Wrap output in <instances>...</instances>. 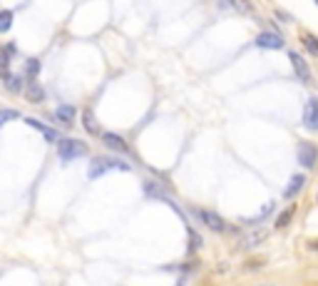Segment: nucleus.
<instances>
[{"instance_id":"obj_23","label":"nucleus","mask_w":318,"mask_h":286,"mask_svg":"<svg viewBox=\"0 0 318 286\" xmlns=\"http://www.w3.org/2000/svg\"><path fill=\"white\" fill-rule=\"evenodd\" d=\"M316 3H318V0H316Z\"/></svg>"},{"instance_id":"obj_4","label":"nucleus","mask_w":318,"mask_h":286,"mask_svg":"<svg viewBox=\"0 0 318 286\" xmlns=\"http://www.w3.org/2000/svg\"><path fill=\"white\" fill-rule=\"evenodd\" d=\"M303 125L308 130H318V97H311L303 107Z\"/></svg>"},{"instance_id":"obj_21","label":"nucleus","mask_w":318,"mask_h":286,"mask_svg":"<svg viewBox=\"0 0 318 286\" xmlns=\"http://www.w3.org/2000/svg\"><path fill=\"white\" fill-rule=\"evenodd\" d=\"M291 217H293V207H288V209H286V211H283V214L279 217V219H276V227L283 229L286 224H288V222H291Z\"/></svg>"},{"instance_id":"obj_10","label":"nucleus","mask_w":318,"mask_h":286,"mask_svg":"<svg viewBox=\"0 0 318 286\" xmlns=\"http://www.w3.org/2000/svg\"><path fill=\"white\" fill-rule=\"evenodd\" d=\"M303 187H306V174H296V177L288 182V187H286V192H283V197H286V199H293Z\"/></svg>"},{"instance_id":"obj_2","label":"nucleus","mask_w":318,"mask_h":286,"mask_svg":"<svg viewBox=\"0 0 318 286\" xmlns=\"http://www.w3.org/2000/svg\"><path fill=\"white\" fill-rule=\"evenodd\" d=\"M110 170L130 172L132 167L127 164V162H122V159H110V157H100V159H92V164H90V177H92V179H97V177L107 174Z\"/></svg>"},{"instance_id":"obj_12","label":"nucleus","mask_w":318,"mask_h":286,"mask_svg":"<svg viewBox=\"0 0 318 286\" xmlns=\"http://www.w3.org/2000/svg\"><path fill=\"white\" fill-rule=\"evenodd\" d=\"M55 117L62 125H72V122H75V107H72V105H60L55 110Z\"/></svg>"},{"instance_id":"obj_6","label":"nucleus","mask_w":318,"mask_h":286,"mask_svg":"<svg viewBox=\"0 0 318 286\" xmlns=\"http://www.w3.org/2000/svg\"><path fill=\"white\" fill-rule=\"evenodd\" d=\"M256 45L263 47V50H279V47H283V38L279 33H261L256 38Z\"/></svg>"},{"instance_id":"obj_11","label":"nucleus","mask_w":318,"mask_h":286,"mask_svg":"<svg viewBox=\"0 0 318 286\" xmlns=\"http://www.w3.org/2000/svg\"><path fill=\"white\" fill-rule=\"evenodd\" d=\"M25 100L38 105V102H42V100H45V90L40 87L38 82H33V80H30V85L25 87Z\"/></svg>"},{"instance_id":"obj_14","label":"nucleus","mask_w":318,"mask_h":286,"mask_svg":"<svg viewBox=\"0 0 318 286\" xmlns=\"http://www.w3.org/2000/svg\"><path fill=\"white\" fill-rule=\"evenodd\" d=\"M82 125H85V130H87V132L100 134V125L94 122V114L90 112V110H85V112H82Z\"/></svg>"},{"instance_id":"obj_1","label":"nucleus","mask_w":318,"mask_h":286,"mask_svg":"<svg viewBox=\"0 0 318 286\" xmlns=\"http://www.w3.org/2000/svg\"><path fill=\"white\" fill-rule=\"evenodd\" d=\"M57 154L62 162H72L77 157L87 154V145L80 139H72V137H65V139H57Z\"/></svg>"},{"instance_id":"obj_20","label":"nucleus","mask_w":318,"mask_h":286,"mask_svg":"<svg viewBox=\"0 0 318 286\" xmlns=\"http://www.w3.org/2000/svg\"><path fill=\"white\" fill-rule=\"evenodd\" d=\"M236 10H241V13H246V15H251L254 13V8H251V3H246V0H229Z\"/></svg>"},{"instance_id":"obj_18","label":"nucleus","mask_w":318,"mask_h":286,"mask_svg":"<svg viewBox=\"0 0 318 286\" xmlns=\"http://www.w3.org/2000/svg\"><path fill=\"white\" fill-rule=\"evenodd\" d=\"M10 92H22V77L20 75H10V80H5Z\"/></svg>"},{"instance_id":"obj_13","label":"nucleus","mask_w":318,"mask_h":286,"mask_svg":"<svg viewBox=\"0 0 318 286\" xmlns=\"http://www.w3.org/2000/svg\"><path fill=\"white\" fill-rule=\"evenodd\" d=\"M10 60H13V57L8 55L5 50H0V77H3V80H10V75H13V73H10Z\"/></svg>"},{"instance_id":"obj_15","label":"nucleus","mask_w":318,"mask_h":286,"mask_svg":"<svg viewBox=\"0 0 318 286\" xmlns=\"http://www.w3.org/2000/svg\"><path fill=\"white\" fill-rule=\"evenodd\" d=\"M38 73H40V60H35V57L25 60V77H28V80H35Z\"/></svg>"},{"instance_id":"obj_19","label":"nucleus","mask_w":318,"mask_h":286,"mask_svg":"<svg viewBox=\"0 0 318 286\" xmlns=\"http://www.w3.org/2000/svg\"><path fill=\"white\" fill-rule=\"evenodd\" d=\"M20 112L18 110H0V127L5 125V122H10V120H18Z\"/></svg>"},{"instance_id":"obj_16","label":"nucleus","mask_w":318,"mask_h":286,"mask_svg":"<svg viewBox=\"0 0 318 286\" xmlns=\"http://www.w3.org/2000/svg\"><path fill=\"white\" fill-rule=\"evenodd\" d=\"M13 10H0V33H8L13 28Z\"/></svg>"},{"instance_id":"obj_7","label":"nucleus","mask_w":318,"mask_h":286,"mask_svg":"<svg viewBox=\"0 0 318 286\" xmlns=\"http://www.w3.org/2000/svg\"><path fill=\"white\" fill-rule=\"evenodd\" d=\"M102 142L110 147V150H114V152H122V154H127L130 152V147H127V142L119 137V134H114V132H105L102 134Z\"/></svg>"},{"instance_id":"obj_17","label":"nucleus","mask_w":318,"mask_h":286,"mask_svg":"<svg viewBox=\"0 0 318 286\" xmlns=\"http://www.w3.org/2000/svg\"><path fill=\"white\" fill-rule=\"evenodd\" d=\"M301 40H303V47H306V50H308L313 57H318V40L313 38V35H308V33H306Z\"/></svg>"},{"instance_id":"obj_9","label":"nucleus","mask_w":318,"mask_h":286,"mask_svg":"<svg viewBox=\"0 0 318 286\" xmlns=\"http://www.w3.org/2000/svg\"><path fill=\"white\" fill-rule=\"evenodd\" d=\"M25 122H28L30 127H35V130H38V132L42 134V137H45L47 142H55V139H60V132H57V130L47 127V125H42V122H38V120H30V117H28Z\"/></svg>"},{"instance_id":"obj_8","label":"nucleus","mask_w":318,"mask_h":286,"mask_svg":"<svg viewBox=\"0 0 318 286\" xmlns=\"http://www.w3.org/2000/svg\"><path fill=\"white\" fill-rule=\"evenodd\" d=\"M199 217H202V222H204L209 229H214V231H224L226 224H224V219L219 217V214H214V211H206L202 209L199 211Z\"/></svg>"},{"instance_id":"obj_3","label":"nucleus","mask_w":318,"mask_h":286,"mask_svg":"<svg viewBox=\"0 0 318 286\" xmlns=\"http://www.w3.org/2000/svg\"><path fill=\"white\" fill-rule=\"evenodd\" d=\"M299 164L301 167H306V170H311V167H316L318 162V147L313 142H299Z\"/></svg>"},{"instance_id":"obj_5","label":"nucleus","mask_w":318,"mask_h":286,"mask_svg":"<svg viewBox=\"0 0 318 286\" xmlns=\"http://www.w3.org/2000/svg\"><path fill=\"white\" fill-rule=\"evenodd\" d=\"M288 60H291V65H293V73L299 75L301 82H311V67L306 65L303 55H299V53H288Z\"/></svg>"},{"instance_id":"obj_22","label":"nucleus","mask_w":318,"mask_h":286,"mask_svg":"<svg viewBox=\"0 0 318 286\" xmlns=\"http://www.w3.org/2000/svg\"><path fill=\"white\" fill-rule=\"evenodd\" d=\"M3 50H5V53H8V55H10V57H15V53H18V47H15L13 42H8V45H5Z\"/></svg>"}]
</instances>
